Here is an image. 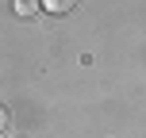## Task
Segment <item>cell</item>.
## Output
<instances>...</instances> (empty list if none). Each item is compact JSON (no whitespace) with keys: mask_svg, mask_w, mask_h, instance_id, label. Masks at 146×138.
<instances>
[{"mask_svg":"<svg viewBox=\"0 0 146 138\" xmlns=\"http://www.w3.org/2000/svg\"><path fill=\"white\" fill-rule=\"evenodd\" d=\"M38 4H42V12H50V15H66V12L77 8V0H38Z\"/></svg>","mask_w":146,"mask_h":138,"instance_id":"cell-1","label":"cell"},{"mask_svg":"<svg viewBox=\"0 0 146 138\" xmlns=\"http://www.w3.org/2000/svg\"><path fill=\"white\" fill-rule=\"evenodd\" d=\"M0 127H4V108H0Z\"/></svg>","mask_w":146,"mask_h":138,"instance_id":"cell-3","label":"cell"},{"mask_svg":"<svg viewBox=\"0 0 146 138\" xmlns=\"http://www.w3.org/2000/svg\"><path fill=\"white\" fill-rule=\"evenodd\" d=\"M12 8H15V15H35V12H38L42 4H38V0H15Z\"/></svg>","mask_w":146,"mask_h":138,"instance_id":"cell-2","label":"cell"}]
</instances>
